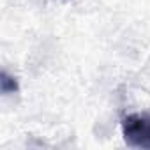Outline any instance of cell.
<instances>
[{
    "instance_id": "cell-1",
    "label": "cell",
    "mask_w": 150,
    "mask_h": 150,
    "mask_svg": "<svg viewBox=\"0 0 150 150\" xmlns=\"http://www.w3.org/2000/svg\"><path fill=\"white\" fill-rule=\"evenodd\" d=\"M124 138L132 146L150 148V115H129L122 122Z\"/></svg>"
}]
</instances>
